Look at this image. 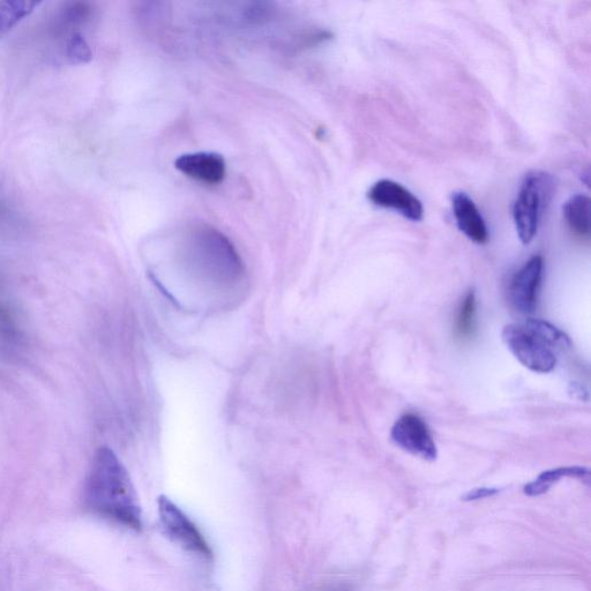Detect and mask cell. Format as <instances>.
Masks as SVG:
<instances>
[{"mask_svg": "<svg viewBox=\"0 0 591 591\" xmlns=\"http://www.w3.org/2000/svg\"><path fill=\"white\" fill-rule=\"evenodd\" d=\"M67 57L71 59V62L77 64H85L92 59V50L89 48L85 37L80 33H74L67 43Z\"/></svg>", "mask_w": 591, "mask_h": 591, "instance_id": "2e32d148", "label": "cell"}, {"mask_svg": "<svg viewBox=\"0 0 591 591\" xmlns=\"http://www.w3.org/2000/svg\"><path fill=\"white\" fill-rule=\"evenodd\" d=\"M543 265V258L541 256H534L514 276L510 288L511 301L514 308L521 313H533L536 308Z\"/></svg>", "mask_w": 591, "mask_h": 591, "instance_id": "ba28073f", "label": "cell"}, {"mask_svg": "<svg viewBox=\"0 0 591 591\" xmlns=\"http://www.w3.org/2000/svg\"><path fill=\"white\" fill-rule=\"evenodd\" d=\"M498 492H499L498 489H489V488L475 489L473 491L468 492L467 495L465 497H463L462 499L465 501H473V500H478V499H483V498L495 496L496 493H498Z\"/></svg>", "mask_w": 591, "mask_h": 591, "instance_id": "e0dca14e", "label": "cell"}, {"mask_svg": "<svg viewBox=\"0 0 591 591\" xmlns=\"http://www.w3.org/2000/svg\"><path fill=\"white\" fill-rule=\"evenodd\" d=\"M40 3L27 0H5L0 2V37L6 35L14 26L32 14Z\"/></svg>", "mask_w": 591, "mask_h": 591, "instance_id": "4fadbf2b", "label": "cell"}, {"mask_svg": "<svg viewBox=\"0 0 591 591\" xmlns=\"http://www.w3.org/2000/svg\"><path fill=\"white\" fill-rule=\"evenodd\" d=\"M553 190V177L548 172L534 170L523 178L513 205L516 231L523 244H529L537 234L545 206Z\"/></svg>", "mask_w": 591, "mask_h": 591, "instance_id": "7a4b0ae2", "label": "cell"}, {"mask_svg": "<svg viewBox=\"0 0 591 591\" xmlns=\"http://www.w3.org/2000/svg\"><path fill=\"white\" fill-rule=\"evenodd\" d=\"M564 216L572 233L580 237H589L590 199L586 194H575L568 199L564 206Z\"/></svg>", "mask_w": 591, "mask_h": 591, "instance_id": "8fae6325", "label": "cell"}, {"mask_svg": "<svg viewBox=\"0 0 591 591\" xmlns=\"http://www.w3.org/2000/svg\"><path fill=\"white\" fill-rule=\"evenodd\" d=\"M159 515L163 531L172 542L194 555L205 559L213 557L211 546L198 527L167 497L162 496L159 499Z\"/></svg>", "mask_w": 591, "mask_h": 591, "instance_id": "5b68a950", "label": "cell"}, {"mask_svg": "<svg viewBox=\"0 0 591 591\" xmlns=\"http://www.w3.org/2000/svg\"><path fill=\"white\" fill-rule=\"evenodd\" d=\"M89 511L132 530L142 529L136 489L121 460L109 447L96 452L84 489Z\"/></svg>", "mask_w": 591, "mask_h": 591, "instance_id": "6da1fadb", "label": "cell"}, {"mask_svg": "<svg viewBox=\"0 0 591 591\" xmlns=\"http://www.w3.org/2000/svg\"><path fill=\"white\" fill-rule=\"evenodd\" d=\"M190 252L199 265L224 280L236 279L242 263L234 246L220 231L199 227L190 236Z\"/></svg>", "mask_w": 591, "mask_h": 591, "instance_id": "3957f363", "label": "cell"}, {"mask_svg": "<svg viewBox=\"0 0 591 591\" xmlns=\"http://www.w3.org/2000/svg\"><path fill=\"white\" fill-rule=\"evenodd\" d=\"M368 198L374 205L394 209L410 221L423 220L424 208L420 199L399 183L383 179L371 187Z\"/></svg>", "mask_w": 591, "mask_h": 591, "instance_id": "52a82bcc", "label": "cell"}, {"mask_svg": "<svg viewBox=\"0 0 591 591\" xmlns=\"http://www.w3.org/2000/svg\"><path fill=\"white\" fill-rule=\"evenodd\" d=\"M391 438L401 450L418 456L425 461H435L438 456L437 445L428 425L414 414H406L395 422Z\"/></svg>", "mask_w": 591, "mask_h": 591, "instance_id": "8992f818", "label": "cell"}, {"mask_svg": "<svg viewBox=\"0 0 591 591\" xmlns=\"http://www.w3.org/2000/svg\"><path fill=\"white\" fill-rule=\"evenodd\" d=\"M175 167L187 177L205 184H220L227 175V163L218 153H192L177 157Z\"/></svg>", "mask_w": 591, "mask_h": 591, "instance_id": "9c48e42d", "label": "cell"}, {"mask_svg": "<svg viewBox=\"0 0 591 591\" xmlns=\"http://www.w3.org/2000/svg\"><path fill=\"white\" fill-rule=\"evenodd\" d=\"M501 336L515 358L529 370L549 373L556 368L557 358L549 344L525 325H507Z\"/></svg>", "mask_w": 591, "mask_h": 591, "instance_id": "277c9868", "label": "cell"}, {"mask_svg": "<svg viewBox=\"0 0 591 591\" xmlns=\"http://www.w3.org/2000/svg\"><path fill=\"white\" fill-rule=\"evenodd\" d=\"M564 477H575L580 478V480L589 481L590 473L589 469L583 467H563L544 471L543 474L538 476L536 481L528 483L525 486V493L530 497L544 495L545 492L549 491L553 484L557 483Z\"/></svg>", "mask_w": 591, "mask_h": 591, "instance_id": "7c38bea8", "label": "cell"}, {"mask_svg": "<svg viewBox=\"0 0 591 591\" xmlns=\"http://www.w3.org/2000/svg\"><path fill=\"white\" fill-rule=\"evenodd\" d=\"M453 214L461 233L476 244L489 242V230L474 200L465 192H456L452 197Z\"/></svg>", "mask_w": 591, "mask_h": 591, "instance_id": "30bf717a", "label": "cell"}, {"mask_svg": "<svg viewBox=\"0 0 591 591\" xmlns=\"http://www.w3.org/2000/svg\"><path fill=\"white\" fill-rule=\"evenodd\" d=\"M476 296L470 290L463 299L458 316H456L455 332L460 339H469L475 332Z\"/></svg>", "mask_w": 591, "mask_h": 591, "instance_id": "9a60e30c", "label": "cell"}, {"mask_svg": "<svg viewBox=\"0 0 591 591\" xmlns=\"http://www.w3.org/2000/svg\"><path fill=\"white\" fill-rule=\"evenodd\" d=\"M523 325L527 326L531 331L540 336L541 339L549 344V347L552 350H565L572 346L570 339H568L560 329L548 323V321L528 319Z\"/></svg>", "mask_w": 591, "mask_h": 591, "instance_id": "5bb4252c", "label": "cell"}]
</instances>
